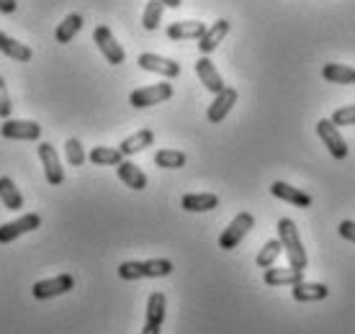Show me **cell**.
Listing matches in <instances>:
<instances>
[{"instance_id":"6da1fadb","label":"cell","mask_w":355,"mask_h":334,"mask_svg":"<svg viewBox=\"0 0 355 334\" xmlns=\"http://www.w3.org/2000/svg\"><path fill=\"white\" fill-rule=\"evenodd\" d=\"M173 273V263L165 257L157 260H129L119 265V278L121 281H142V278H165Z\"/></svg>"},{"instance_id":"7a4b0ae2","label":"cell","mask_w":355,"mask_h":334,"mask_svg":"<svg viewBox=\"0 0 355 334\" xmlns=\"http://www.w3.org/2000/svg\"><path fill=\"white\" fill-rule=\"evenodd\" d=\"M278 239L284 245L286 255H288V263L296 270H306L309 265V257H306V249L302 245V237H299V229L291 219H278Z\"/></svg>"},{"instance_id":"3957f363","label":"cell","mask_w":355,"mask_h":334,"mask_svg":"<svg viewBox=\"0 0 355 334\" xmlns=\"http://www.w3.org/2000/svg\"><path fill=\"white\" fill-rule=\"evenodd\" d=\"M255 227V219H252V213L250 211H242L237 213L234 219L230 221V227L222 231V237H219V247L222 249H234V247L240 245L242 239L250 234V229Z\"/></svg>"},{"instance_id":"277c9868","label":"cell","mask_w":355,"mask_h":334,"mask_svg":"<svg viewBox=\"0 0 355 334\" xmlns=\"http://www.w3.org/2000/svg\"><path fill=\"white\" fill-rule=\"evenodd\" d=\"M168 98H173V85L170 82H157V85H144V88L132 90L129 103L134 108H150L162 103V100H168Z\"/></svg>"},{"instance_id":"5b68a950","label":"cell","mask_w":355,"mask_h":334,"mask_svg":"<svg viewBox=\"0 0 355 334\" xmlns=\"http://www.w3.org/2000/svg\"><path fill=\"white\" fill-rule=\"evenodd\" d=\"M317 134H320L322 144L327 147V152L332 155L335 159H345L347 157V141L343 139V134L338 132V126L329 121V118H322L317 121Z\"/></svg>"},{"instance_id":"8992f818","label":"cell","mask_w":355,"mask_h":334,"mask_svg":"<svg viewBox=\"0 0 355 334\" xmlns=\"http://www.w3.org/2000/svg\"><path fill=\"white\" fill-rule=\"evenodd\" d=\"M93 42L98 44L101 54L108 60V64H124L126 52L121 49V44L116 42L114 31H111L108 26H96V31H93Z\"/></svg>"},{"instance_id":"52a82bcc","label":"cell","mask_w":355,"mask_h":334,"mask_svg":"<svg viewBox=\"0 0 355 334\" xmlns=\"http://www.w3.org/2000/svg\"><path fill=\"white\" fill-rule=\"evenodd\" d=\"M72 285H75V278L64 273V275H57V278H49V281H36L31 285V296L36 301H49L67 293V290H72Z\"/></svg>"},{"instance_id":"ba28073f","label":"cell","mask_w":355,"mask_h":334,"mask_svg":"<svg viewBox=\"0 0 355 334\" xmlns=\"http://www.w3.org/2000/svg\"><path fill=\"white\" fill-rule=\"evenodd\" d=\"M0 137L13 141H34L42 137V126L36 121H21V118H6L0 126Z\"/></svg>"},{"instance_id":"9c48e42d","label":"cell","mask_w":355,"mask_h":334,"mask_svg":"<svg viewBox=\"0 0 355 334\" xmlns=\"http://www.w3.org/2000/svg\"><path fill=\"white\" fill-rule=\"evenodd\" d=\"M39 224H42V216H39V213H24V216H18L16 221L3 224V227H0V245H8V242L18 239L21 234L34 231V229H39Z\"/></svg>"},{"instance_id":"30bf717a","label":"cell","mask_w":355,"mask_h":334,"mask_svg":"<svg viewBox=\"0 0 355 334\" xmlns=\"http://www.w3.org/2000/svg\"><path fill=\"white\" fill-rule=\"evenodd\" d=\"M137 64L147 72H155V75H162V78H178L180 75V64L175 60H168V57H160V54H152V52H144L139 54V60Z\"/></svg>"},{"instance_id":"8fae6325","label":"cell","mask_w":355,"mask_h":334,"mask_svg":"<svg viewBox=\"0 0 355 334\" xmlns=\"http://www.w3.org/2000/svg\"><path fill=\"white\" fill-rule=\"evenodd\" d=\"M39 157H42V162H44L46 183H49V185H62L64 183L62 162H60V157H57V150H54L49 141H42V144H39Z\"/></svg>"},{"instance_id":"7c38bea8","label":"cell","mask_w":355,"mask_h":334,"mask_svg":"<svg viewBox=\"0 0 355 334\" xmlns=\"http://www.w3.org/2000/svg\"><path fill=\"white\" fill-rule=\"evenodd\" d=\"M196 75H198V80L204 82V88L209 90V93H222L227 85H224L222 75H219V70L214 67V62L206 57V54H201V60L196 62Z\"/></svg>"},{"instance_id":"4fadbf2b","label":"cell","mask_w":355,"mask_h":334,"mask_svg":"<svg viewBox=\"0 0 355 334\" xmlns=\"http://www.w3.org/2000/svg\"><path fill=\"white\" fill-rule=\"evenodd\" d=\"M237 103V90L234 88H224L222 93H216V98H214V103L209 106V111H206V118L211 123H222L227 116H230L232 106Z\"/></svg>"},{"instance_id":"5bb4252c","label":"cell","mask_w":355,"mask_h":334,"mask_svg":"<svg viewBox=\"0 0 355 334\" xmlns=\"http://www.w3.org/2000/svg\"><path fill=\"white\" fill-rule=\"evenodd\" d=\"M270 193H273L275 198H281V201L296 206V209H309V206H311V195L309 193H304V191H299V188H293V185L284 183V180H275V183L270 185Z\"/></svg>"},{"instance_id":"9a60e30c","label":"cell","mask_w":355,"mask_h":334,"mask_svg":"<svg viewBox=\"0 0 355 334\" xmlns=\"http://www.w3.org/2000/svg\"><path fill=\"white\" fill-rule=\"evenodd\" d=\"M230 28H232V24L227 21V18H219L216 24H211V28H206V34L198 39V49H201V54L209 57V54L224 42V36L230 34Z\"/></svg>"},{"instance_id":"2e32d148","label":"cell","mask_w":355,"mask_h":334,"mask_svg":"<svg viewBox=\"0 0 355 334\" xmlns=\"http://www.w3.org/2000/svg\"><path fill=\"white\" fill-rule=\"evenodd\" d=\"M116 175H119V180L124 185H129L132 191H144L147 188V175L142 173V167H137L129 159H121L116 165Z\"/></svg>"},{"instance_id":"e0dca14e","label":"cell","mask_w":355,"mask_h":334,"mask_svg":"<svg viewBox=\"0 0 355 334\" xmlns=\"http://www.w3.org/2000/svg\"><path fill=\"white\" fill-rule=\"evenodd\" d=\"M266 285H296L304 281V270L296 267H266Z\"/></svg>"},{"instance_id":"ac0fdd59","label":"cell","mask_w":355,"mask_h":334,"mask_svg":"<svg viewBox=\"0 0 355 334\" xmlns=\"http://www.w3.org/2000/svg\"><path fill=\"white\" fill-rule=\"evenodd\" d=\"M206 34V26L201 21H175L168 26V39L183 42V39H201Z\"/></svg>"},{"instance_id":"d6986e66","label":"cell","mask_w":355,"mask_h":334,"mask_svg":"<svg viewBox=\"0 0 355 334\" xmlns=\"http://www.w3.org/2000/svg\"><path fill=\"white\" fill-rule=\"evenodd\" d=\"M291 293H293V301H299V304H309V301H324L329 296V288L324 283H296L291 285Z\"/></svg>"},{"instance_id":"ffe728a7","label":"cell","mask_w":355,"mask_h":334,"mask_svg":"<svg viewBox=\"0 0 355 334\" xmlns=\"http://www.w3.org/2000/svg\"><path fill=\"white\" fill-rule=\"evenodd\" d=\"M152 141H155V134H152V129H139L137 134L126 137V139L119 144V150H121V155H124V157H132V155H139V152L147 150Z\"/></svg>"},{"instance_id":"44dd1931","label":"cell","mask_w":355,"mask_h":334,"mask_svg":"<svg viewBox=\"0 0 355 334\" xmlns=\"http://www.w3.org/2000/svg\"><path fill=\"white\" fill-rule=\"evenodd\" d=\"M180 206H183L186 211H193V213L214 211V209L219 206V195H214V193H188V195H183Z\"/></svg>"},{"instance_id":"7402d4cb","label":"cell","mask_w":355,"mask_h":334,"mask_svg":"<svg viewBox=\"0 0 355 334\" xmlns=\"http://www.w3.org/2000/svg\"><path fill=\"white\" fill-rule=\"evenodd\" d=\"M322 78L327 82H335V85H350L355 80V70L347 67V64H338V62H327L322 67Z\"/></svg>"},{"instance_id":"603a6c76","label":"cell","mask_w":355,"mask_h":334,"mask_svg":"<svg viewBox=\"0 0 355 334\" xmlns=\"http://www.w3.org/2000/svg\"><path fill=\"white\" fill-rule=\"evenodd\" d=\"M83 28V16L80 13H70V16H64V21L57 26L54 31V39H57V44H70L72 39L78 36V31Z\"/></svg>"},{"instance_id":"cb8c5ba5","label":"cell","mask_w":355,"mask_h":334,"mask_svg":"<svg viewBox=\"0 0 355 334\" xmlns=\"http://www.w3.org/2000/svg\"><path fill=\"white\" fill-rule=\"evenodd\" d=\"M0 52L16 62H28L31 57H34V52H31L26 44H21V42H16V39H10V36L3 34V31H0Z\"/></svg>"},{"instance_id":"d4e9b609","label":"cell","mask_w":355,"mask_h":334,"mask_svg":"<svg viewBox=\"0 0 355 334\" xmlns=\"http://www.w3.org/2000/svg\"><path fill=\"white\" fill-rule=\"evenodd\" d=\"M0 201L8 211L24 209V195H21V191H18L10 177H0Z\"/></svg>"},{"instance_id":"484cf974","label":"cell","mask_w":355,"mask_h":334,"mask_svg":"<svg viewBox=\"0 0 355 334\" xmlns=\"http://www.w3.org/2000/svg\"><path fill=\"white\" fill-rule=\"evenodd\" d=\"M165 306H168L165 293H162V290H155L150 296V301H147V324L162 326V322H165Z\"/></svg>"},{"instance_id":"4316f807","label":"cell","mask_w":355,"mask_h":334,"mask_svg":"<svg viewBox=\"0 0 355 334\" xmlns=\"http://www.w3.org/2000/svg\"><path fill=\"white\" fill-rule=\"evenodd\" d=\"M88 159L93 162V165H119L121 159H124V155H121V150H114V147H93L88 155Z\"/></svg>"},{"instance_id":"83f0119b","label":"cell","mask_w":355,"mask_h":334,"mask_svg":"<svg viewBox=\"0 0 355 334\" xmlns=\"http://www.w3.org/2000/svg\"><path fill=\"white\" fill-rule=\"evenodd\" d=\"M155 165L162 170H180L186 165V155L180 150H160L155 155Z\"/></svg>"},{"instance_id":"f1b7e54d","label":"cell","mask_w":355,"mask_h":334,"mask_svg":"<svg viewBox=\"0 0 355 334\" xmlns=\"http://www.w3.org/2000/svg\"><path fill=\"white\" fill-rule=\"evenodd\" d=\"M162 10H165V6H162L160 0H147V6H144V10H142V26L147 28V31H155V28L160 26Z\"/></svg>"},{"instance_id":"f546056e","label":"cell","mask_w":355,"mask_h":334,"mask_svg":"<svg viewBox=\"0 0 355 334\" xmlns=\"http://www.w3.org/2000/svg\"><path fill=\"white\" fill-rule=\"evenodd\" d=\"M284 252V245H281V239H268L263 249L258 252V265L260 267H273V263L278 260V255Z\"/></svg>"},{"instance_id":"4dcf8cb0","label":"cell","mask_w":355,"mask_h":334,"mask_svg":"<svg viewBox=\"0 0 355 334\" xmlns=\"http://www.w3.org/2000/svg\"><path fill=\"white\" fill-rule=\"evenodd\" d=\"M64 157H67V162H70L72 167H83L85 165V150H83L80 139H67L64 141Z\"/></svg>"},{"instance_id":"1f68e13d","label":"cell","mask_w":355,"mask_h":334,"mask_svg":"<svg viewBox=\"0 0 355 334\" xmlns=\"http://www.w3.org/2000/svg\"><path fill=\"white\" fill-rule=\"evenodd\" d=\"M329 121L335 123V126H355V106H343L338 108Z\"/></svg>"},{"instance_id":"d6a6232c","label":"cell","mask_w":355,"mask_h":334,"mask_svg":"<svg viewBox=\"0 0 355 334\" xmlns=\"http://www.w3.org/2000/svg\"><path fill=\"white\" fill-rule=\"evenodd\" d=\"M10 111H13V106H10L8 88H6V80L0 78V118H3V121L10 118Z\"/></svg>"},{"instance_id":"836d02e7","label":"cell","mask_w":355,"mask_h":334,"mask_svg":"<svg viewBox=\"0 0 355 334\" xmlns=\"http://www.w3.org/2000/svg\"><path fill=\"white\" fill-rule=\"evenodd\" d=\"M338 231H340V237L347 239V242H353V245H355V221H353V219L340 221Z\"/></svg>"},{"instance_id":"e575fe53","label":"cell","mask_w":355,"mask_h":334,"mask_svg":"<svg viewBox=\"0 0 355 334\" xmlns=\"http://www.w3.org/2000/svg\"><path fill=\"white\" fill-rule=\"evenodd\" d=\"M18 8L16 0H0V13H6V16H13Z\"/></svg>"},{"instance_id":"d590c367","label":"cell","mask_w":355,"mask_h":334,"mask_svg":"<svg viewBox=\"0 0 355 334\" xmlns=\"http://www.w3.org/2000/svg\"><path fill=\"white\" fill-rule=\"evenodd\" d=\"M165 8H180L183 6V0H160Z\"/></svg>"},{"instance_id":"8d00e7d4","label":"cell","mask_w":355,"mask_h":334,"mask_svg":"<svg viewBox=\"0 0 355 334\" xmlns=\"http://www.w3.org/2000/svg\"><path fill=\"white\" fill-rule=\"evenodd\" d=\"M160 329H162V326H155V324H144L142 334H160Z\"/></svg>"},{"instance_id":"74e56055","label":"cell","mask_w":355,"mask_h":334,"mask_svg":"<svg viewBox=\"0 0 355 334\" xmlns=\"http://www.w3.org/2000/svg\"><path fill=\"white\" fill-rule=\"evenodd\" d=\"M353 82H355V80H353Z\"/></svg>"}]
</instances>
